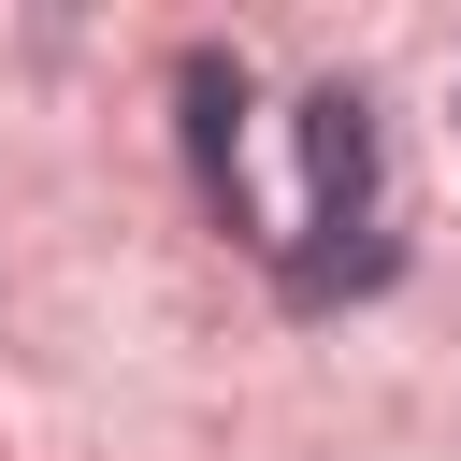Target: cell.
<instances>
[{"mask_svg": "<svg viewBox=\"0 0 461 461\" xmlns=\"http://www.w3.org/2000/svg\"><path fill=\"white\" fill-rule=\"evenodd\" d=\"M303 230L274 245L288 303H346L375 288L403 245H389V130H375V86H303Z\"/></svg>", "mask_w": 461, "mask_h": 461, "instance_id": "cell-1", "label": "cell"}, {"mask_svg": "<svg viewBox=\"0 0 461 461\" xmlns=\"http://www.w3.org/2000/svg\"><path fill=\"white\" fill-rule=\"evenodd\" d=\"M173 101H187V173H202V202L245 230V130H230V115H245V72H230V58H187Z\"/></svg>", "mask_w": 461, "mask_h": 461, "instance_id": "cell-2", "label": "cell"}]
</instances>
